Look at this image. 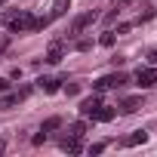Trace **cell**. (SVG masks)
I'll return each instance as SVG.
<instances>
[{
	"label": "cell",
	"instance_id": "obj_1",
	"mask_svg": "<svg viewBox=\"0 0 157 157\" xmlns=\"http://www.w3.org/2000/svg\"><path fill=\"white\" fill-rule=\"evenodd\" d=\"M123 83H126V74H120V71H117V74L99 77V80L93 83V90H96V93H105V90H117V86H123Z\"/></svg>",
	"mask_w": 157,
	"mask_h": 157
},
{
	"label": "cell",
	"instance_id": "obj_2",
	"mask_svg": "<svg viewBox=\"0 0 157 157\" xmlns=\"http://www.w3.org/2000/svg\"><path fill=\"white\" fill-rule=\"evenodd\" d=\"M136 80H139L142 90L154 86V83H157V65H154V68H139V71H136Z\"/></svg>",
	"mask_w": 157,
	"mask_h": 157
},
{
	"label": "cell",
	"instance_id": "obj_3",
	"mask_svg": "<svg viewBox=\"0 0 157 157\" xmlns=\"http://www.w3.org/2000/svg\"><path fill=\"white\" fill-rule=\"evenodd\" d=\"M31 22H34V16L19 13V16H13V19H10V31H13V34H19V31H31Z\"/></svg>",
	"mask_w": 157,
	"mask_h": 157
},
{
	"label": "cell",
	"instance_id": "obj_4",
	"mask_svg": "<svg viewBox=\"0 0 157 157\" xmlns=\"http://www.w3.org/2000/svg\"><path fill=\"white\" fill-rule=\"evenodd\" d=\"M99 108H102V96H99V93L80 102V114H83V117H96V111H99Z\"/></svg>",
	"mask_w": 157,
	"mask_h": 157
},
{
	"label": "cell",
	"instance_id": "obj_5",
	"mask_svg": "<svg viewBox=\"0 0 157 157\" xmlns=\"http://www.w3.org/2000/svg\"><path fill=\"white\" fill-rule=\"evenodd\" d=\"M62 151H68V154H80V151H83V145H80V136L62 139Z\"/></svg>",
	"mask_w": 157,
	"mask_h": 157
},
{
	"label": "cell",
	"instance_id": "obj_6",
	"mask_svg": "<svg viewBox=\"0 0 157 157\" xmlns=\"http://www.w3.org/2000/svg\"><path fill=\"white\" fill-rule=\"evenodd\" d=\"M145 142H148V132H145V129H136V132H132V136H126V139H123L120 145L132 148V145H145Z\"/></svg>",
	"mask_w": 157,
	"mask_h": 157
},
{
	"label": "cell",
	"instance_id": "obj_7",
	"mask_svg": "<svg viewBox=\"0 0 157 157\" xmlns=\"http://www.w3.org/2000/svg\"><path fill=\"white\" fill-rule=\"evenodd\" d=\"M96 22V13H83V16H77L74 19V31H83L86 25H93Z\"/></svg>",
	"mask_w": 157,
	"mask_h": 157
},
{
	"label": "cell",
	"instance_id": "obj_8",
	"mask_svg": "<svg viewBox=\"0 0 157 157\" xmlns=\"http://www.w3.org/2000/svg\"><path fill=\"white\" fill-rule=\"evenodd\" d=\"M37 83H40V90H43V93H49V96H52V93H59V83H62V80H52V77H40Z\"/></svg>",
	"mask_w": 157,
	"mask_h": 157
},
{
	"label": "cell",
	"instance_id": "obj_9",
	"mask_svg": "<svg viewBox=\"0 0 157 157\" xmlns=\"http://www.w3.org/2000/svg\"><path fill=\"white\" fill-rule=\"evenodd\" d=\"M71 10V0H56V3H52V16L49 19H59V16H65Z\"/></svg>",
	"mask_w": 157,
	"mask_h": 157
},
{
	"label": "cell",
	"instance_id": "obj_10",
	"mask_svg": "<svg viewBox=\"0 0 157 157\" xmlns=\"http://www.w3.org/2000/svg\"><path fill=\"white\" fill-rule=\"evenodd\" d=\"M139 105H142V99L132 96V99H123V102H120V111H123V114H132V111H139Z\"/></svg>",
	"mask_w": 157,
	"mask_h": 157
},
{
	"label": "cell",
	"instance_id": "obj_11",
	"mask_svg": "<svg viewBox=\"0 0 157 157\" xmlns=\"http://www.w3.org/2000/svg\"><path fill=\"white\" fill-rule=\"evenodd\" d=\"M93 120H99V123H108V120H114V108H105V105H102V108L96 111V117H93Z\"/></svg>",
	"mask_w": 157,
	"mask_h": 157
},
{
	"label": "cell",
	"instance_id": "obj_12",
	"mask_svg": "<svg viewBox=\"0 0 157 157\" xmlns=\"http://www.w3.org/2000/svg\"><path fill=\"white\" fill-rule=\"evenodd\" d=\"M46 62H49V65H59V62H62V46H59V43H56V46H49Z\"/></svg>",
	"mask_w": 157,
	"mask_h": 157
},
{
	"label": "cell",
	"instance_id": "obj_13",
	"mask_svg": "<svg viewBox=\"0 0 157 157\" xmlns=\"http://www.w3.org/2000/svg\"><path fill=\"white\" fill-rule=\"evenodd\" d=\"M19 93H13V96H3V99H0V108H13V105H19Z\"/></svg>",
	"mask_w": 157,
	"mask_h": 157
},
{
	"label": "cell",
	"instance_id": "obj_14",
	"mask_svg": "<svg viewBox=\"0 0 157 157\" xmlns=\"http://www.w3.org/2000/svg\"><path fill=\"white\" fill-rule=\"evenodd\" d=\"M62 126V120L59 117H49V120H43V132H52V129H59Z\"/></svg>",
	"mask_w": 157,
	"mask_h": 157
},
{
	"label": "cell",
	"instance_id": "obj_15",
	"mask_svg": "<svg viewBox=\"0 0 157 157\" xmlns=\"http://www.w3.org/2000/svg\"><path fill=\"white\" fill-rule=\"evenodd\" d=\"M99 43H102V46H114V31H105V34L99 37Z\"/></svg>",
	"mask_w": 157,
	"mask_h": 157
},
{
	"label": "cell",
	"instance_id": "obj_16",
	"mask_svg": "<svg viewBox=\"0 0 157 157\" xmlns=\"http://www.w3.org/2000/svg\"><path fill=\"white\" fill-rule=\"evenodd\" d=\"M86 132V123H71V136H83Z\"/></svg>",
	"mask_w": 157,
	"mask_h": 157
},
{
	"label": "cell",
	"instance_id": "obj_17",
	"mask_svg": "<svg viewBox=\"0 0 157 157\" xmlns=\"http://www.w3.org/2000/svg\"><path fill=\"white\" fill-rule=\"evenodd\" d=\"M77 49H80V52H90V49H93V40H77Z\"/></svg>",
	"mask_w": 157,
	"mask_h": 157
},
{
	"label": "cell",
	"instance_id": "obj_18",
	"mask_svg": "<svg viewBox=\"0 0 157 157\" xmlns=\"http://www.w3.org/2000/svg\"><path fill=\"white\" fill-rule=\"evenodd\" d=\"M65 93H68V96H77V93H80V86H77V83H68Z\"/></svg>",
	"mask_w": 157,
	"mask_h": 157
},
{
	"label": "cell",
	"instance_id": "obj_19",
	"mask_svg": "<svg viewBox=\"0 0 157 157\" xmlns=\"http://www.w3.org/2000/svg\"><path fill=\"white\" fill-rule=\"evenodd\" d=\"M10 90V77H0V93H6Z\"/></svg>",
	"mask_w": 157,
	"mask_h": 157
},
{
	"label": "cell",
	"instance_id": "obj_20",
	"mask_svg": "<svg viewBox=\"0 0 157 157\" xmlns=\"http://www.w3.org/2000/svg\"><path fill=\"white\" fill-rule=\"evenodd\" d=\"M148 59H151V65H157V49H154V52H151Z\"/></svg>",
	"mask_w": 157,
	"mask_h": 157
},
{
	"label": "cell",
	"instance_id": "obj_21",
	"mask_svg": "<svg viewBox=\"0 0 157 157\" xmlns=\"http://www.w3.org/2000/svg\"><path fill=\"white\" fill-rule=\"evenodd\" d=\"M0 3H3V0H0Z\"/></svg>",
	"mask_w": 157,
	"mask_h": 157
}]
</instances>
